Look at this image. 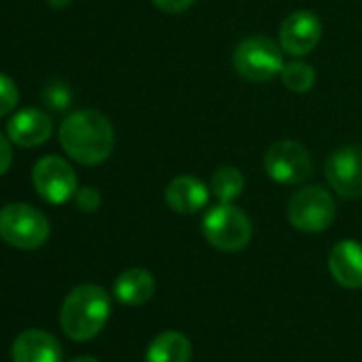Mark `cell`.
<instances>
[{"mask_svg":"<svg viewBox=\"0 0 362 362\" xmlns=\"http://www.w3.org/2000/svg\"><path fill=\"white\" fill-rule=\"evenodd\" d=\"M164 201L175 214L190 216V214H199L209 203V190L199 177L179 175L166 186Z\"/></svg>","mask_w":362,"mask_h":362,"instance_id":"12","label":"cell"},{"mask_svg":"<svg viewBox=\"0 0 362 362\" xmlns=\"http://www.w3.org/2000/svg\"><path fill=\"white\" fill-rule=\"evenodd\" d=\"M71 362H98V360L92 358V356H79V358H75V360H71Z\"/></svg>","mask_w":362,"mask_h":362,"instance_id":"25","label":"cell"},{"mask_svg":"<svg viewBox=\"0 0 362 362\" xmlns=\"http://www.w3.org/2000/svg\"><path fill=\"white\" fill-rule=\"evenodd\" d=\"M13 162V153H11V145H9V139L0 134V177H3L9 166Z\"/></svg>","mask_w":362,"mask_h":362,"instance_id":"23","label":"cell"},{"mask_svg":"<svg viewBox=\"0 0 362 362\" xmlns=\"http://www.w3.org/2000/svg\"><path fill=\"white\" fill-rule=\"evenodd\" d=\"M311 168L313 164L309 151L294 139L275 141L264 153L267 175L284 186L300 184V181H305L311 175Z\"/></svg>","mask_w":362,"mask_h":362,"instance_id":"7","label":"cell"},{"mask_svg":"<svg viewBox=\"0 0 362 362\" xmlns=\"http://www.w3.org/2000/svg\"><path fill=\"white\" fill-rule=\"evenodd\" d=\"M9 139L20 147H37L52 134V119L39 109H24L7 124Z\"/></svg>","mask_w":362,"mask_h":362,"instance_id":"14","label":"cell"},{"mask_svg":"<svg viewBox=\"0 0 362 362\" xmlns=\"http://www.w3.org/2000/svg\"><path fill=\"white\" fill-rule=\"evenodd\" d=\"M45 98L49 100L52 107L64 109V107H69V103H71V92H69V88H66L64 83H60V86H52V88L45 92Z\"/></svg>","mask_w":362,"mask_h":362,"instance_id":"21","label":"cell"},{"mask_svg":"<svg viewBox=\"0 0 362 362\" xmlns=\"http://www.w3.org/2000/svg\"><path fill=\"white\" fill-rule=\"evenodd\" d=\"M324 173L330 188L343 199L362 197V145H345L334 149L326 164Z\"/></svg>","mask_w":362,"mask_h":362,"instance_id":"9","label":"cell"},{"mask_svg":"<svg viewBox=\"0 0 362 362\" xmlns=\"http://www.w3.org/2000/svg\"><path fill=\"white\" fill-rule=\"evenodd\" d=\"M33 184L39 197L52 205H62L75 197L77 175L73 166L60 156H45L33 168Z\"/></svg>","mask_w":362,"mask_h":362,"instance_id":"8","label":"cell"},{"mask_svg":"<svg viewBox=\"0 0 362 362\" xmlns=\"http://www.w3.org/2000/svg\"><path fill=\"white\" fill-rule=\"evenodd\" d=\"M235 71L254 83H264L277 77L284 69V49L269 37L254 35L243 39L233 56Z\"/></svg>","mask_w":362,"mask_h":362,"instance_id":"4","label":"cell"},{"mask_svg":"<svg viewBox=\"0 0 362 362\" xmlns=\"http://www.w3.org/2000/svg\"><path fill=\"white\" fill-rule=\"evenodd\" d=\"M209 188L216 194V199H220V203H233L235 199L241 197V192L245 188V179H243L239 168L220 166L211 177V186Z\"/></svg>","mask_w":362,"mask_h":362,"instance_id":"17","label":"cell"},{"mask_svg":"<svg viewBox=\"0 0 362 362\" xmlns=\"http://www.w3.org/2000/svg\"><path fill=\"white\" fill-rule=\"evenodd\" d=\"M322 39V22L311 11L290 13L279 28V47L284 54L303 58L311 54Z\"/></svg>","mask_w":362,"mask_h":362,"instance_id":"10","label":"cell"},{"mask_svg":"<svg viewBox=\"0 0 362 362\" xmlns=\"http://www.w3.org/2000/svg\"><path fill=\"white\" fill-rule=\"evenodd\" d=\"M192 343L179 330L160 332L145 351V362H190Z\"/></svg>","mask_w":362,"mask_h":362,"instance_id":"16","label":"cell"},{"mask_svg":"<svg viewBox=\"0 0 362 362\" xmlns=\"http://www.w3.org/2000/svg\"><path fill=\"white\" fill-rule=\"evenodd\" d=\"M49 3V7H54V9H64V7H69L73 0H47Z\"/></svg>","mask_w":362,"mask_h":362,"instance_id":"24","label":"cell"},{"mask_svg":"<svg viewBox=\"0 0 362 362\" xmlns=\"http://www.w3.org/2000/svg\"><path fill=\"white\" fill-rule=\"evenodd\" d=\"M151 3L164 13H181V11L190 9L197 0H151Z\"/></svg>","mask_w":362,"mask_h":362,"instance_id":"22","label":"cell"},{"mask_svg":"<svg viewBox=\"0 0 362 362\" xmlns=\"http://www.w3.org/2000/svg\"><path fill=\"white\" fill-rule=\"evenodd\" d=\"M328 271L339 286L362 288V245L354 239L339 241L328 254Z\"/></svg>","mask_w":362,"mask_h":362,"instance_id":"11","label":"cell"},{"mask_svg":"<svg viewBox=\"0 0 362 362\" xmlns=\"http://www.w3.org/2000/svg\"><path fill=\"white\" fill-rule=\"evenodd\" d=\"M18 100H20V92L16 81L7 75H0V117L9 115L18 107Z\"/></svg>","mask_w":362,"mask_h":362,"instance_id":"19","label":"cell"},{"mask_svg":"<svg viewBox=\"0 0 362 362\" xmlns=\"http://www.w3.org/2000/svg\"><path fill=\"white\" fill-rule=\"evenodd\" d=\"M113 292H115V298L122 305L139 307V305H145L153 296V292H156V279H153V275L149 271L134 267V269L124 271L115 279Z\"/></svg>","mask_w":362,"mask_h":362,"instance_id":"15","label":"cell"},{"mask_svg":"<svg viewBox=\"0 0 362 362\" xmlns=\"http://www.w3.org/2000/svg\"><path fill=\"white\" fill-rule=\"evenodd\" d=\"M13 362H62V345L45 330L30 328L18 334L11 347Z\"/></svg>","mask_w":362,"mask_h":362,"instance_id":"13","label":"cell"},{"mask_svg":"<svg viewBox=\"0 0 362 362\" xmlns=\"http://www.w3.org/2000/svg\"><path fill=\"white\" fill-rule=\"evenodd\" d=\"M337 216V205L320 186H307L298 190L288 203V222L300 233H322L330 228Z\"/></svg>","mask_w":362,"mask_h":362,"instance_id":"6","label":"cell"},{"mask_svg":"<svg viewBox=\"0 0 362 362\" xmlns=\"http://www.w3.org/2000/svg\"><path fill=\"white\" fill-rule=\"evenodd\" d=\"M279 77H281L284 86L290 92H296V94H305V92L313 90V86H315V71H313V66L307 64V62H300V60L284 64Z\"/></svg>","mask_w":362,"mask_h":362,"instance_id":"18","label":"cell"},{"mask_svg":"<svg viewBox=\"0 0 362 362\" xmlns=\"http://www.w3.org/2000/svg\"><path fill=\"white\" fill-rule=\"evenodd\" d=\"M0 239L18 250H39L49 239V220L26 203L5 205L0 209Z\"/></svg>","mask_w":362,"mask_h":362,"instance_id":"3","label":"cell"},{"mask_svg":"<svg viewBox=\"0 0 362 362\" xmlns=\"http://www.w3.org/2000/svg\"><path fill=\"white\" fill-rule=\"evenodd\" d=\"M252 222L233 203H220L211 207L203 218V235L220 252L235 254L247 247L252 241Z\"/></svg>","mask_w":362,"mask_h":362,"instance_id":"5","label":"cell"},{"mask_svg":"<svg viewBox=\"0 0 362 362\" xmlns=\"http://www.w3.org/2000/svg\"><path fill=\"white\" fill-rule=\"evenodd\" d=\"M75 203H77V207L81 209V211H86V214H94L98 207H100V194H98V190H94V188H79L77 192H75Z\"/></svg>","mask_w":362,"mask_h":362,"instance_id":"20","label":"cell"},{"mask_svg":"<svg viewBox=\"0 0 362 362\" xmlns=\"http://www.w3.org/2000/svg\"><path fill=\"white\" fill-rule=\"evenodd\" d=\"M60 145L75 162L86 166L103 164L115 145V132L111 122L94 111L81 109L71 113L60 126Z\"/></svg>","mask_w":362,"mask_h":362,"instance_id":"1","label":"cell"},{"mask_svg":"<svg viewBox=\"0 0 362 362\" xmlns=\"http://www.w3.org/2000/svg\"><path fill=\"white\" fill-rule=\"evenodd\" d=\"M111 300L105 288L96 284H81L69 292L60 309V326L73 341L94 339L107 324Z\"/></svg>","mask_w":362,"mask_h":362,"instance_id":"2","label":"cell"}]
</instances>
